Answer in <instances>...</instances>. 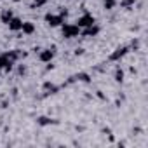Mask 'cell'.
<instances>
[{
    "mask_svg": "<svg viewBox=\"0 0 148 148\" xmlns=\"http://www.w3.org/2000/svg\"><path fill=\"white\" fill-rule=\"evenodd\" d=\"M115 80H117V82H122V80H124V71H122L120 68L115 70Z\"/></svg>",
    "mask_w": 148,
    "mask_h": 148,
    "instance_id": "obj_13",
    "label": "cell"
},
{
    "mask_svg": "<svg viewBox=\"0 0 148 148\" xmlns=\"http://www.w3.org/2000/svg\"><path fill=\"white\" fill-rule=\"evenodd\" d=\"M59 16H63V18H66V16H68V11L61 7V11H59Z\"/></svg>",
    "mask_w": 148,
    "mask_h": 148,
    "instance_id": "obj_16",
    "label": "cell"
},
{
    "mask_svg": "<svg viewBox=\"0 0 148 148\" xmlns=\"http://www.w3.org/2000/svg\"><path fill=\"white\" fill-rule=\"evenodd\" d=\"M37 122H38V125H49V124H56V120H52V119H49V117H38V119H37Z\"/></svg>",
    "mask_w": 148,
    "mask_h": 148,
    "instance_id": "obj_10",
    "label": "cell"
},
{
    "mask_svg": "<svg viewBox=\"0 0 148 148\" xmlns=\"http://www.w3.org/2000/svg\"><path fill=\"white\" fill-rule=\"evenodd\" d=\"M75 54H77V56H80V54H84V49H80V47H79V49L75 51Z\"/></svg>",
    "mask_w": 148,
    "mask_h": 148,
    "instance_id": "obj_18",
    "label": "cell"
},
{
    "mask_svg": "<svg viewBox=\"0 0 148 148\" xmlns=\"http://www.w3.org/2000/svg\"><path fill=\"white\" fill-rule=\"evenodd\" d=\"M14 2H21V0H14Z\"/></svg>",
    "mask_w": 148,
    "mask_h": 148,
    "instance_id": "obj_21",
    "label": "cell"
},
{
    "mask_svg": "<svg viewBox=\"0 0 148 148\" xmlns=\"http://www.w3.org/2000/svg\"><path fill=\"white\" fill-rule=\"evenodd\" d=\"M132 4H134V0H120V7H124V9H129Z\"/></svg>",
    "mask_w": 148,
    "mask_h": 148,
    "instance_id": "obj_14",
    "label": "cell"
},
{
    "mask_svg": "<svg viewBox=\"0 0 148 148\" xmlns=\"http://www.w3.org/2000/svg\"><path fill=\"white\" fill-rule=\"evenodd\" d=\"M12 18H14V16H12V11H11V9H2V12H0V19H2V23L7 25Z\"/></svg>",
    "mask_w": 148,
    "mask_h": 148,
    "instance_id": "obj_7",
    "label": "cell"
},
{
    "mask_svg": "<svg viewBox=\"0 0 148 148\" xmlns=\"http://www.w3.org/2000/svg\"><path fill=\"white\" fill-rule=\"evenodd\" d=\"M105 2H115V0H105Z\"/></svg>",
    "mask_w": 148,
    "mask_h": 148,
    "instance_id": "obj_20",
    "label": "cell"
},
{
    "mask_svg": "<svg viewBox=\"0 0 148 148\" xmlns=\"http://www.w3.org/2000/svg\"><path fill=\"white\" fill-rule=\"evenodd\" d=\"M98 98H99V99H105V94H103L101 91H98Z\"/></svg>",
    "mask_w": 148,
    "mask_h": 148,
    "instance_id": "obj_19",
    "label": "cell"
},
{
    "mask_svg": "<svg viewBox=\"0 0 148 148\" xmlns=\"http://www.w3.org/2000/svg\"><path fill=\"white\" fill-rule=\"evenodd\" d=\"M127 52H129V47H125V45H124V47H119V49H115V52L110 54V61H119V59L124 58Z\"/></svg>",
    "mask_w": 148,
    "mask_h": 148,
    "instance_id": "obj_4",
    "label": "cell"
},
{
    "mask_svg": "<svg viewBox=\"0 0 148 148\" xmlns=\"http://www.w3.org/2000/svg\"><path fill=\"white\" fill-rule=\"evenodd\" d=\"M98 33H99V28H98V26H94V25L87 26V28L82 32V35H84V37H94V35H98Z\"/></svg>",
    "mask_w": 148,
    "mask_h": 148,
    "instance_id": "obj_8",
    "label": "cell"
},
{
    "mask_svg": "<svg viewBox=\"0 0 148 148\" xmlns=\"http://www.w3.org/2000/svg\"><path fill=\"white\" fill-rule=\"evenodd\" d=\"M91 25H94V18H92L91 14H84V16H80V18L77 19V26H79V28H87V26H91Z\"/></svg>",
    "mask_w": 148,
    "mask_h": 148,
    "instance_id": "obj_2",
    "label": "cell"
},
{
    "mask_svg": "<svg viewBox=\"0 0 148 148\" xmlns=\"http://www.w3.org/2000/svg\"><path fill=\"white\" fill-rule=\"evenodd\" d=\"M61 30H63V37H64V38L79 37V33H80V28H79L77 25H64Z\"/></svg>",
    "mask_w": 148,
    "mask_h": 148,
    "instance_id": "obj_1",
    "label": "cell"
},
{
    "mask_svg": "<svg viewBox=\"0 0 148 148\" xmlns=\"http://www.w3.org/2000/svg\"><path fill=\"white\" fill-rule=\"evenodd\" d=\"M21 30H23V33H26V35H32V33L35 32V25H33V23H23Z\"/></svg>",
    "mask_w": 148,
    "mask_h": 148,
    "instance_id": "obj_9",
    "label": "cell"
},
{
    "mask_svg": "<svg viewBox=\"0 0 148 148\" xmlns=\"http://www.w3.org/2000/svg\"><path fill=\"white\" fill-rule=\"evenodd\" d=\"M44 89H45V91H49L51 94H54V92H58V91H59V87L52 86L51 82H45V84H44Z\"/></svg>",
    "mask_w": 148,
    "mask_h": 148,
    "instance_id": "obj_11",
    "label": "cell"
},
{
    "mask_svg": "<svg viewBox=\"0 0 148 148\" xmlns=\"http://www.w3.org/2000/svg\"><path fill=\"white\" fill-rule=\"evenodd\" d=\"M45 21H47V25H51V26H59V25L63 23V16L47 12V14H45Z\"/></svg>",
    "mask_w": 148,
    "mask_h": 148,
    "instance_id": "obj_3",
    "label": "cell"
},
{
    "mask_svg": "<svg viewBox=\"0 0 148 148\" xmlns=\"http://www.w3.org/2000/svg\"><path fill=\"white\" fill-rule=\"evenodd\" d=\"M47 4V0H35L33 2V7H42V5H45Z\"/></svg>",
    "mask_w": 148,
    "mask_h": 148,
    "instance_id": "obj_15",
    "label": "cell"
},
{
    "mask_svg": "<svg viewBox=\"0 0 148 148\" xmlns=\"http://www.w3.org/2000/svg\"><path fill=\"white\" fill-rule=\"evenodd\" d=\"M7 25H9V30H11V32H19L21 26H23V21H21L19 18H12Z\"/></svg>",
    "mask_w": 148,
    "mask_h": 148,
    "instance_id": "obj_5",
    "label": "cell"
},
{
    "mask_svg": "<svg viewBox=\"0 0 148 148\" xmlns=\"http://www.w3.org/2000/svg\"><path fill=\"white\" fill-rule=\"evenodd\" d=\"M18 71H19V73H21V75H23V73L26 71V68H25V66H19V68H18Z\"/></svg>",
    "mask_w": 148,
    "mask_h": 148,
    "instance_id": "obj_17",
    "label": "cell"
},
{
    "mask_svg": "<svg viewBox=\"0 0 148 148\" xmlns=\"http://www.w3.org/2000/svg\"><path fill=\"white\" fill-rule=\"evenodd\" d=\"M52 58H54V51L52 49H45V51L40 52V61H44V63H49Z\"/></svg>",
    "mask_w": 148,
    "mask_h": 148,
    "instance_id": "obj_6",
    "label": "cell"
},
{
    "mask_svg": "<svg viewBox=\"0 0 148 148\" xmlns=\"http://www.w3.org/2000/svg\"><path fill=\"white\" fill-rule=\"evenodd\" d=\"M75 80H82V82H91V77L87 73H77L75 75Z\"/></svg>",
    "mask_w": 148,
    "mask_h": 148,
    "instance_id": "obj_12",
    "label": "cell"
}]
</instances>
